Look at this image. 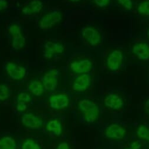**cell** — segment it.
Listing matches in <instances>:
<instances>
[{
	"label": "cell",
	"mask_w": 149,
	"mask_h": 149,
	"mask_svg": "<svg viewBox=\"0 0 149 149\" xmlns=\"http://www.w3.org/2000/svg\"><path fill=\"white\" fill-rule=\"evenodd\" d=\"M78 107L83 114L86 123H93L98 120L100 110L97 104L94 101L88 99H81L78 102Z\"/></svg>",
	"instance_id": "obj_1"
},
{
	"label": "cell",
	"mask_w": 149,
	"mask_h": 149,
	"mask_svg": "<svg viewBox=\"0 0 149 149\" xmlns=\"http://www.w3.org/2000/svg\"><path fill=\"white\" fill-rule=\"evenodd\" d=\"M81 35L83 39L91 46H99L102 41V36L100 31L93 26H86L82 28Z\"/></svg>",
	"instance_id": "obj_2"
},
{
	"label": "cell",
	"mask_w": 149,
	"mask_h": 149,
	"mask_svg": "<svg viewBox=\"0 0 149 149\" xmlns=\"http://www.w3.org/2000/svg\"><path fill=\"white\" fill-rule=\"evenodd\" d=\"M123 60L124 54L123 51L119 49H113L108 54L106 58V67L111 72H116L120 69Z\"/></svg>",
	"instance_id": "obj_3"
},
{
	"label": "cell",
	"mask_w": 149,
	"mask_h": 149,
	"mask_svg": "<svg viewBox=\"0 0 149 149\" xmlns=\"http://www.w3.org/2000/svg\"><path fill=\"white\" fill-rule=\"evenodd\" d=\"M63 19L62 13L58 10L52 11L41 17L39 21V27L42 29H51L60 23Z\"/></svg>",
	"instance_id": "obj_4"
},
{
	"label": "cell",
	"mask_w": 149,
	"mask_h": 149,
	"mask_svg": "<svg viewBox=\"0 0 149 149\" xmlns=\"http://www.w3.org/2000/svg\"><path fill=\"white\" fill-rule=\"evenodd\" d=\"M104 136L106 138L112 140L123 139L127 134V130L122 125L113 123L109 125L104 130Z\"/></svg>",
	"instance_id": "obj_5"
},
{
	"label": "cell",
	"mask_w": 149,
	"mask_h": 149,
	"mask_svg": "<svg viewBox=\"0 0 149 149\" xmlns=\"http://www.w3.org/2000/svg\"><path fill=\"white\" fill-rule=\"evenodd\" d=\"M5 69L8 75L14 81H21L26 74V69L24 66L13 62H7Z\"/></svg>",
	"instance_id": "obj_6"
},
{
	"label": "cell",
	"mask_w": 149,
	"mask_h": 149,
	"mask_svg": "<svg viewBox=\"0 0 149 149\" xmlns=\"http://www.w3.org/2000/svg\"><path fill=\"white\" fill-rule=\"evenodd\" d=\"M59 72L56 69H51L48 70L42 77V83L45 90L54 91L58 84V76Z\"/></svg>",
	"instance_id": "obj_7"
},
{
	"label": "cell",
	"mask_w": 149,
	"mask_h": 149,
	"mask_svg": "<svg viewBox=\"0 0 149 149\" xmlns=\"http://www.w3.org/2000/svg\"><path fill=\"white\" fill-rule=\"evenodd\" d=\"M69 68L72 72L76 74L88 73L93 68V62L87 58L74 61L70 63Z\"/></svg>",
	"instance_id": "obj_8"
},
{
	"label": "cell",
	"mask_w": 149,
	"mask_h": 149,
	"mask_svg": "<svg viewBox=\"0 0 149 149\" xmlns=\"http://www.w3.org/2000/svg\"><path fill=\"white\" fill-rule=\"evenodd\" d=\"M50 107L54 110H61L67 108L70 104V99L66 93L51 95L49 98Z\"/></svg>",
	"instance_id": "obj_9"
},
{
	"label": "cell",
	"mask_w": 149,
	"mask_h": 149,
	"mask_svg": "<svg viewBox=\"0 0 149 149\" xmlns=\"http://www.w3.org/2000/svg\"><path fill=\"white\" fill-rule=\"evenodd\" d=\"M103 103L107 109L118 111L123 107L125 101L119 95L115 93H110L104 97Z\"/></svg>",
	"instance_id": "obj_10"
},
{
	"label": "cell",
	"mask_w": 149,
	"mask_h": 149,
	"mask_svg": "<svg viewBox=\"0 0 149 149\" xmlns=\"http://www.w3.org/2000/svg\"><path fill=\"white\" fill-rule=\"evenodd\" d=\"M65 50V46L61 42L47 41L44 44L43 55L46 59H51L55 55L62 54Z\"/></svg>",
	"instance_id": "obj_11"
},
{
	"label": "cell",
	"mask_w": 149,
	"mask_h": 149,
	"mask_svg": "<svg viewBox=\"0 0 149 149\" xmlns=\"http://www.w3.org/2000/svg\"><path fill=\"white\" fill-rule=\"evenodd\" d=\"M92 84V78L88 73L79 74L72 84V89L74 92H84L86 91Z\"/></svg>",
	"instance_id": "obj_12"
},
{
	"label": "cell",
	"mask_w": 149,
	"mask_h": 149,
	"mask_svg": "<svg viewBox=\"0 0 149 149\" xmlns=\"http://www.w3.org/2000/svg\"><path fill=\"white\" fill-rule=\"evenodd\" d=\"M21 123L30 129H39L43 126L42 119L32 113H26L22 116Z\"/></svg>",
	"instance_id": "obj_13"
},
{
	"label": "cell",
	"mask_w": 149,
	"mask_h": 149,
	"mask_svg": "<svg viewBox=\"0 0 149 149\" xmlns=\"http://www.w3.org/2000/svg\"><path fill=\"white\" fill-rule=\"evenodd\" d=\"M132 52L140 61H147L149 60V44L144 42H137L132 46Z\"/></svg>",
	"instance_id": "obj_14"
},
{
	"label": "cell",
	"mask_w": 149,
	"mask_h": 149,
	"mask_svg": "<svg viewBox=\"0 0 149 149\" xmlns=\"http://www.w3.org/2000/svg\"><path fill=\"white\" fill-rule=\"evenodd\" d=\"M44 4L41 0H32L22 7V13L25 15H31L40 13L43 9Z\"/></svg>",
	"instance_id": "obj_15"
},
{
	"label": "cell",
	"mask_w": 149,
	"mask_h": 149,
	"mask_svg": "<svg viewBox=\"0 0 149 149\" xmlns=\"http://www.w3.org/2000/svg\"><path fill=\"white\" fill-rule=\"evenodd\" d=\"M46 130L52 133L56 136H60L63 133V127L62 123L57 119H54L49 120L46 125Z\"/></svg>",
	"instance_id": "obj_16"
},
{
	"label": "cell",
	"mask_w": 149,
	"mask_h": 149,
	"mask_svg": "<svg viewBox=\"0 0 149 149\" xmlns=\"http://www.w3.org/2000/svg\"><path fill=\"white\" fill-rule=\"evenodd\" d=\"M12 41L11 46L16 51L22 49L26 45V39L22 32L11 35Z\"/></svg>",
	"instance_id": "obj_17"
},
{
	"label": "cell",
	"mask_w": 149,
	"mask_h": 149,
	"mask_svg": "<svg viewBox=\"0 0 149 149\" xmlns=\"http://www.w3.org/2000/svg\"><path fill=\"white\" fill-rule=\"evenodd\" d=\"M29 91L35 96H41L43 95L45 88L42 81L38 80H32L28 84Z\"/></svg>",
	"instance_id": "obj_18"
},
{
	"label": "cell",
	"mask_w": 149,
	"mask_h": 149,
	"mask_svg": "<svg viewBox=\"0 0 149 149\" xmlns=\"http://www.w3.org/2000/svg\"><path fill=\"white\" fill-rule=\"evenodd\" d=\"M15 140L10 136H5L0 138V149H17Z\"/></svg>",
	"instance_id": "obj_19"
},
{
	"label": "cell",
	"mask_w": 149,
	"mask_h": 149,
	"mask_svg": "<svg viewBox=\"0 0 149 149\" xmlns=\"http://www.w3.org/2000/svg\"><path fill=\"white\" fill-rule=\"evenodd\" d=\"M136 134L140 139L149 143V127L145 125H140L136 129Z\"/></svg>",
	"instance_id": "obj_20"
},
{
	"label": "cell",
	"mask_w": 149,
	"mask_h": 149,
	"mask_svg": "<svg viewBox=\"0 0 149 149\" xmlns=\"http://www.w3.org/2000/svg\"><path fill=\"white\" fill-rule=\"evenodd\" d=\"M138 14L141 16L149 17V0H143L137 7Z\"/></svg>",
	"instance_id": "obj_21"
},
{
	"label": "cell",
	"mask_w": 149,
	"mask_h": 149,
	"mask_svg": "<svg viewBox=\"0 0 149 149\" xmlns=\"http://www.w3.org/2000/svg\"><path fill=\"white\" fill-rule=\"evenodd\" d=\"M21 149H42V148L35 140L28 138L22 143Z\"/></svg>",
	"instance_id": "obj_22"
},
{
	"label": "cell",
	"mask_w": 149,
	"mask_h": 149,
	"mask_svg": "<svg viewBox=\"0 0 149 149\" xmlns=\"http://www.w3.org/2000/svg\"><path fill=\"white\" fill-rule=\"evenodd\" d=\"M10 96V89L9 87L4 84H0V102H4Z\"/></svg>",
	"instance_id": "obj_23"
},
{
	"label": "cell",
	"mask_w": 149,
	"mask_h": 149,
	"mask_svg": "<svg viewBox=\"0 0 149 149\" xmlns=\"http://www.w3.org/2000/svg\"><path fill=\"white\" fill-rule=\"evenodd\" d=\"M117 3L126 11H130L133 8V0H117Z\"/></svg>",
	"instance_id": "obj_24"
},
{
	"label": "cell",
	"mask_w": 149,
	"mask_h": 149,
	"mask_svg": "<svg viewBox=\"0 0 149 149\" xmlns=\"http://www.w3.org/2000/svg\"><path fill=\"white\" fill-rule=\"evenodd\" d=\"M17 100V102H24L28 103L31 102L32 97L31 95L26 92H21L18 95Z\"/></svg>",
	"instance_id": "obj_25"
},
{
	"label": "cell",
	"mask_w": 149,
	"mask_h": 149,
	"mask_svg": "<svg viewBox=\"0 0 149 149\" xmlns=\"http://www.w3.org/2000/svg\"><path fill=\"white\" fill-rule=\"evenodd\" d=\"M92 1L95 6L100 8H106L111 2V0H92Z\"/></svg>",
	"instance_id": "obj_26"
},
{
	"label": "cell",
	"mask_w": 149,
	"mask_h": 149,
	"mask_svg": "<svg viewBox=\"0 0 149 149\" xmlns=\"http://www.w3.org/2000/svg\"><path fill=\"white\" fill-rule=\"evenodd\" d=\"M15 108L19 112H24L27 109V104L24 102H17Z\"/></svg>",
	"instance_id": "obj_27"
},
{
	"label": "cell",
	"mask_w": 149,
	"mask_h": 149,
	"mask_svg": "<svg viewBox=\"0 0 149 149\" xmlns=\"http://www.w3.org/2000/svg\"><path fill=\"white\" fill-rule=\"evenodd\" d=\"M129 147L131 149H141V144L139 141L134 140L130 143Z\"/></svg>",
	"instance_id": "obj_28"
},
{
	"label": "cell",
	"mask_w": 149,
	"mask_h": 149,
	"mask_svg": "<svg viewBox=\"0 0 149 149\" xmlns=\"http://www.w3.org/2000/svg\"><path fill=\"white\" fill-rule=\"evenodd\" d=\"M56 149H70L69 144L66 141H62L58 144Z\"/></svg>",
	"instance_id": "obj_29"
},
{
	"label": "cell",
	"mask_w": 149,
	"mask_h": 149,
	"mask_svg": "<svg viewBox=\"0 0 149 149\" xmlns=\"http://www.w3.org/2000/svg\"><path fill=\"white\" fill-rule=\"evenodd\" d=\"M8 7V2L7 0H0V12L3 11Z\"/></svg>",
	"instance_id": "obj_30"
},
{
	"label": "cell",
	"mask_w": 149,
	"mask_h": 149,
	"mask_svg": "<svg viewBox=\"0 0 149 149\" xmlns=\"http://www.w3.org/2000/svg\"><path fill=\"white\" fill-rule=\"evenodd\" d=\"M144 109L146 114L149 116V98L146 100L144 103Z\"/></svg>",
	"instance_id": "obj_31"
},
{
	"label": "cell",
	"mask_w": 149,
	"mask_h": 149,
	"mask_svg": "<svg viewBox=\"0 0 149 149\" xmlns=\"http://www.w3.org/2000/svg\"><path fill=\"white\" fill-rule=\"evenodd\" d=\"M69 1H70V2H71V3H78V2H79L81 0H69Z\"/></svg>",
	"instance_id": "obj_32"
},
{
	"label": "cell",
	"mask_w": 149,
	"mask_h": 149,
	"mask_svg": "<svg viewBox=\"0 0 149 149\" xmlns=\"http://www.w3.org/2000/svg\"><path fill=\"white\" fill-rule=\"evenodd\" d=\"M146 35H147V38L149 39V27L148 28V29H147V33H146Z\"/></svg>",
	"instance_id": "obj_33"
},
{
	"label": "cell",
	"mask_w": 149,
	"mask_h": 149,
	"mask_svg": "<svg viewBox=\"0 0 149 149\" xmlns=\"http://www.w3.org/2000/svg\"><path fill=\"white\" fill-rule=\"evenodd\" d=\"M123 149H131V148H130L129 147H126V148H124Z\"/></svg>",
	"instance_id": "obj_34"
}]
</instances>
